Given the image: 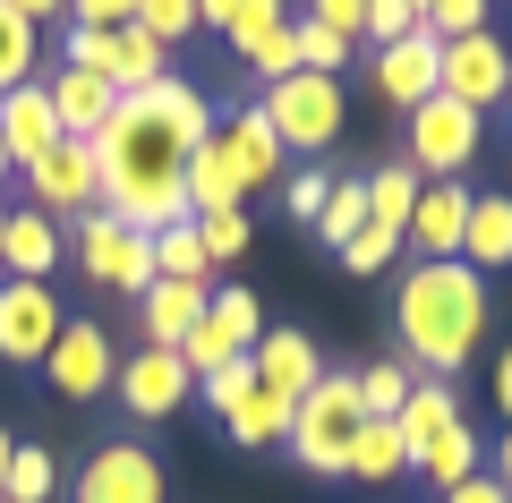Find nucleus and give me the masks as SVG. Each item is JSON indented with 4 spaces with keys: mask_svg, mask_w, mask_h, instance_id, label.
Here are the masks:
<instances>
[{
    "mask_svg": "<svg viewBox=\"0 0 512 503\" xmlns=\"http://www.w3.org/2000/svg\"><path fill=\"white\" fill-rule=\"evenodd\" d=\"M214 137V103L188 77L137 86L111 103L103 137H94V171H103V205L137 231L188 222V154Z\"/></svg>",
    "mask_w": 512,
    "mask_h": 503,
    "instance_id": "1",
    "label": "nucleus"
},
{
    "mask_svg": "<svg viewBox=\"0 0 512 503\" xmlns=\"http://www.w3.org/2000/svg\"><path fill=\"white\" fill-rule=\"evenodd\" d=\"M393 342H402V359L419 376L453 384L478 359V342H487V282L461 256L453 265H410L393 282Z\"/></svg>",
    "mask_w": 512,
    "mask_h": 503,
    "instance_id": "2",
    "label": "nucleus"
},
{
    "mask_svg": "<svg viewBox=\"0 0 512 503\" xmlns=\"http://www.w3.org/2000/svg\"><path fill=\"white\" fill-rule=\"evenodd\" d=\"M367 427V410H359V384H350V367H325V376L308 384V393L291 401V461L299 469H316V478H342V461H350V435Z\"/></svg>",
    "mask_w": 512,
    "mask_h": 503,
    "instance_id": "3",
    "label": "nucleus"
},
{
    "mask_svg": "<svg viewBox=\"0 0 512 503\" xmlns=\"http://www.w3.org/2000/svg\"><path fill=\"white\" fill-rule=\"evenodd\" d=\"M256 111H265V128H274L282 154H325V145L342 137V120H350V86L342 77L291 69L282 86H256Z\"/></svg>",
    "mask_w": 512,
    "mask_h": 503,
    "instance_id": "4",
    "label": "nucleus"
},
{
    "mask_svg": "<svg viewBox=\"0 0 512 503\" xmlns=\"http://www.w3.org/2000/svg\"><path fill=\"white\" fill-rule=\"evenodd\" d=\"M77 265H86V282L146 299L154 290V231H137V222H120L111 205H94V214L77 222Z\"/></svg>",
    "mask_w": 512,
    "mask_h": 503,
    "instance_id": "5",
    "label": "nucleus"
},
{
    "mask_svg": "<svg viewBox=\"0 0 512 503\" xmlns=\"http://www.w3.org/2000/svg\"><path fill=\"white\" fill-rule=\"evenodd\" d=\"M478 145H487V120H478V111H461L453 94H427L419 111H410V171H419V180H461V171H470L478 162Z\"/></svg>",
    "mask_w": 512,
    "mask_h": 503,
    "instance_id": "6",
    "label": "nucleus"
},
{
    "mask_svg": "<svg viewBox=\"0 0 512 503\" xmlns=\"http://www.w3.org/2000/svg\"><path fill=\"white\" fill-rule=\"evenodd\" d=\"M26 205L52 222H86L103 205V171H94V145L86 137H60L43 162H26Z\"/></svg>",
    "mask_w": 512,
    "mask_h": 503,
    "instance_id": "7",
    "label": "nucleus"
},
{
    "mask_svg": "<svg viewBox=\"0 0 512 503\" xmlns=\"http://www.w3.org/2000/svg\"><path fill=\"white\" fill-rule=\"evenodd\" d=\"M69 503H163V461H154L137 435H120V444H94L86 461H77Z\"/></svg>",
    "mask_w": 512,
    "mask_h": 503,
    "instance_id": "8",
    "label": "nucleus"
},
{
    "mask_svg": "<svg viewBox=\"0 0 512 503\" xmlns=\"http://www.w3.org/2000/svg\"><path fill=\"white\" fill-rule=\"evenodd\" d=\"M111 376H120V359H111V333L94 316H69L60 324V342L43 350V384H52L60 401H103Z\"/></svg>",
    "mask_w": 512,
    "mask_h": 503,
    "instance_id": "9",
    "label": "nucleus"
},
{
    "mask_svg": "<svg viewBox=\"0 0 512 503\" xmlns=\"http://www.w3.org/2000/svg\"><path fill=\"white\" fill-rule=\"evenodd\" d=\"M60 324H69V307H60L52 282H9L0 273V359L9 367H43V350L60 342Z\"/></svg>",
    "mask_w": 512,
    "mask_h": 503,
    "instance_id": "10",
    "label": "nucleus"
},
{
    "mask_svg": "<svg viewBox=\"0 0 512 503\" xmlns=\"http://www.w3.org/2000/svg\"><path fill=\"white\" fill-rule=\"evenodd\" d=\"M436 94H453V103H461V111H478V120H487L495 103H512V52L495 43V26H487V35H461V43H444Z\"/></svg>",
    "mask_w": 512,
    "mask_h": 503,
    "instance_id": "11",
    "label": "nucleus"
},
{
    "mask_svg": "<svg viewBox=\"0 0 512 503\" xmlns=\"http://www.w3.org/2000/svg\"><path fill=\"white\" fill-rule=\"evenodd\" d=\"M214 162H222V180L239 188V197H256L265 180H282V145H274V128H265V111L256 103H239V111H214Z\"/></svg>",
    "mask_w": 512,
    "mask_h": 503,
    "instance_id": "12",
    "label": "nucleus"
},
{
    "mask_svg": "<svg viewBox=\"0 0 512 503\" xmlns=\"http://www.w3.org/2000/svg\"><path fill=\"white\" fill-rule=\"evenodd\" d=\"M120 410L137 418V427H154V418H171L188 393H197V376L180 367V350H137V359H120Z\"/></svg>",
    "mask_w": 512,
    "mask_h": 503,
    "instance_id": "13",
    "label": "nucleus"
},
{
    "mask_svg": "<svg viewBox=\"0 0 512 503\" xmlns=\"http://www.w3.org/2000/svg\"><path fill=\"white\" fill-rule=\"evenodd\" d=\"M470 197H478L470 180H427L419 205H410L402 248H419V265H453L461 256V222H470Z\"/></svg>",
    "mask_w": 512,
    "mask_h": 503,
    "instance_id": "14",
    "label": "nucleus"
},
{
    "mask_svg": "<svg viewBox=\"0 0 512 503\" xmlns=\"http://www.w3.org/2000/svg\"><path fill=\"white\" fill-rule=\"evenodd\" d=\"M436 69H444V43L427 35V26H419V35H402L393 52H376L367 86H376V103H393V111L410 120V111H419L427 94H436Z\"/></svg>",
    "mask_w": 512,
    "mask_h": 503,
    "instance_id": "15",
    "label": "nucleus"
},
{
    "mask_svg": "<svg viewBox=\"0 0 512 503\" xmlns=\"http://www.w3.org/2000/svg\"><path fill=\"white\" fill-rule=\"evenodd\" d=\"M248 367H256V384H265L274 401H299L316 376H325V359H316V342L299 333V324H265V342L248 350Z\"/></svg>",
    "mask_w": 512,
    "mask_h": 503,
    "instance_id": "16",
    "label": "nucleus"
},
{
    "mask_svg": "<svg viewBox=\"0 0 512 503\" xmlns=\"http://www.w3.org/2000/svg\"><path fill=\"white\" fill-rule=\"evenodd\" d=\"M0 145H9V162H43L60 145V120H52V94H43V77H26L18 94H0Z\"/></svg>",
    "mask_w": 512,
    "mask_h": 503,
    "instance_id": "17",
    "label": "nucleus"
},
{
    "mask_svg": "<svg viewBox=\"0 0 512 503\" xmlns=\"http://www.w3.org/2000/svg\"><path fill=\"white\" fill-rule=\"evenodd\" d=\"M453 427H461V401H453V384H436V376H419V384H410V401L393 410V435H402L410 469H419V461H427V452H436Z\"/></svg>",
    "mask_w": 512,
    "mask_h": 503,
    "instance_id": "18",
    "label": "nucleus"
},
{
    "mask_svg": "<svg viewBox=\"0 0 512 503\" xmlns=\"http://www.w3.org/2000/svg\"><path fill=\"white\" fill-rule=\"evenodd\" d=\"M60 265V222L35 205H9V231H0V273L9 282H52Z\"/></svg>",
    "mask_w": 512,
    "mask_h": 503,
    "instance_id": "19",
    "label": "nucleus"
},
{
    "mask_svg": "<svg viewBox=\"0 0 512 503\" xmlns=\"http://www.w3.org/2000/svg\"><path fill=\"white\" fill-rule=\"evenodd\" d=\"M43 94H52V120H60V137H86V145L103 137L111 103H120V94H111L94 69H52V77H43Z\"/></svg>",
    "mask_w": 512,
    "mask_h": 503,
    "instance_id": "20",
    "label": "nucleus"
},
{
    "mask_svg": "<svg viewBox=\"0 0 512 503\" xmlns=\"http://www.w3.org/2000/svg\"><path fill=\"white\" fill-rule=\"evenodd\" d=\"M205 299H214V282H154L146 299H137V316H146V350H180L188 333L205 324Z\"/></svg>",
    "mask_w": 512,
    "mask_h": 503,
    "instance_id": "21",
    "label": "nucleus"
},
{
    "mask_svg": "<svg viewBox=\"0 0 512 503\" xmlns=\"http://www.w3.org/2000/svg\"><path fill=\"white\" fill-rule=\"evenodd\" d=\"M461 265H470L478 282L512 265V197H495V188H478V197H470V222H461Z\"/></svg>",
    "mask_w": 512,
    "mask_h": 503,
    "instance_id": "22",
    "label": "nucleus"
},
{
    "mask_svg": "<svg viewBox=\"0 0 512 503\" xmlns=\"http://www.w3.org/2000/svg\"><path fill=\"white\" fill-rule=\"evenodd\" d=\"M222 435H231L239 452H274L282 435H291V401H274L265 384H256L248 401H231V410H222Z\"/></svg>",
    "mask_w": 512,
    "mask_h": 503,
    "instance_id": "23",
    "label": "nucleus"
},
{
    "mask_svg": "<svg viewBox=\"0 0 512 503\" xmlns=\"http://www.w3.org/2000/svg\"><path fill=\"white\" fill-rule=\"evenodd\" d=\"M419 188H427V180L410 171V162H376V171H367V222L402 239V231H410V205H419Z\"/></svg>",
    "mask_w": 512,
    "mask_h": 503,
    "instance_id": "24",
    "label": "nucleus"
},
{
    "mask_svg": "<svg viewBox=\"0 0 512 503\" xmlns=\"http://www.w3.org/2000/svg\"><path fill=\"white\" fill-rule=\"evenodd\" d=\"M103 77H111V94L163 86V77H171V69H163V43H154L146 26H111V69H103Z\"/></svg>",
    "mask_w": 512,
    "mask_h": 503,
    "instance_id": "25",
    "label": "nucleus"
},
{
    "mask_svg": "<svg viewBox=\"0 0 512 503\" xmlns=\"http://www.w3.org/2000/svg\"><path fill=\"white\" fill-rule=\"evenodd\" d=\"M402 469H410V452H402V435H393V418H367V427L350 435V461H342V478L384 486V478H402Z\"/></svg>",
    "mask_w": 512,
    "mask_h": 503,
    "instance_id": "26",
    "label": "nucleus"
},
{
    "mask_svg": "<svg viewBox=\"0 0 512 503\" xmlns=\"http://www.w3.org/2000/svg\"><path fill=\"white\" fill-rule=\"evenodd\" d=\"M154 282H214V256H205V239H197V214L154 231Z\"/></svg>",
    "mask_w": 512,
    "mask_h": 503,
    "instance_id": "27",
    "label": "nucleus"
},
{
    "mask_svg": "<svg viewBox=\"0 0 512 503\" xmlns=\"http://www.w3.org/2000/svg\"><path fill=\"white\" fill-rule=\"evenodd\" d=\"M478 469H487V452H478L470 418H461V427H453V435H444V444H436V452L419 461V478L436 486V495H453V486H461V478H478Z\"/></svg>",
    "mask_w": 512,
    "mask_h": 503,
    "instance_id": "28",
    "label": "nucleus"
},
{
    "mask_svg": "<svg viewBox=\"0 0 512 503\" xmlns=\"http://www.w3.org/2000/svg\"><path fill=\"white\" fill-rule=\"evenodd\" d=\"M350 384H359V410L367 418H393L410 401V384H419V367H410V359H367Z\"/></svg>",
    "mask_w": 512,
    "mask_h": 503,
    "instance_id": "29",
    "label": "nucleus"
},
{
    "mask_svg": "<svg viewBox=\"0 0 512 503\" xmlns=\"http://www.w3.org/2000/svg\"><path fill=\"white\" fill-rule=\"evenodd\" d=\"M308 231H316V239H325V248H333V256H342V248H350V239H359V231H367V180H333V197H325V214H316V222H308Z\"/></svg>",
    "mask_w": 512,
    "mask_h": 503,
    "instance_id": "30",
    "label": "nucleus"
},
{
    "mask_svg": "<svg viewBox=\"0 0 512 503\" xmlns=\"http://www.w3.org/2000/svg\"><path fill=\"white\" fill-rule=\"evenodd\" d=\"M60 495V461L43 444H18L9 452V486H0V503H52Z\"/></svg>",
    "mask_w": 512,
    "mask_h": 503,
    "instance_id": "31",
    "label": "nucleus"
},
{
    "mask_svg": "<svg viewBox=\"0 0 512 503\" xmlns=\"http://www.w3.org/2000/svg\"><path fill=\"white\" fill-rule=\"evenodd\" d=\"M239 60H248V77L256 86H282V77L299 69V43H291V26H265V35H248V43H231Z\"/></svg>",
    "mask_w": 512,
    "mask_h": 503,
    "instance_id": "32",
    "label": "nucleus"
},
{
    "mask_svg": "<svg viewBox=\"0 0 512 503\" xmlns=\"http://www.w3.org/2000/svg\"><path fill=\"white\" fill-rule=\"evenodd\" d=\"M26 77H35V26L0 0V94H18Z\"/></svg>",
    "mask_w": 512,
    "mask_h": 503,
    "instance_id": "33",
    "label": "nucleus"
},
{
    "mask_svg": "<svg viewBox=\"0 0 512 503\" xmlns=\"http://www.w3.org/2000/svg\"><path fill=\"white\" fill-rule=\"evenodd\" d=\"M291 43H299V69L308 77H342V60L359 52V43H342L333 26H316V18H291Z\"/></svg>",
    "mask_w": 512,
    "mask_h": 503,
    "instance_id": "34",
    "label": "nucleus"
},
{
    "mask_svg": "<svg viewBox=\"0 0 512 503\" xmlns=\"http://www.w3.org/2000/svg\"><path fill=\"white\" fill-rule=\"evenodd\" d=\"M205 316H214L239 350H256V342H265V307H256V290H214V299H205Z\"/></svg>",
    "mask_w": 512,
    "mask_h": 503,
    "instance_id": "35",
    "label": "nucleus"
},
{
    "mask_svg": "<svg viewBox=\"0 0 512 503\" xmlns=\"http://www.w3.org/2000/svg\"><path fill=\"white\" fill-rule=\"evenodd\" d=\"M197 239H205V256H214V273L239 265V256H248V205H231V214H197Z\"/></svg>",
    "mask_w": 512,
    "mask_h": 503,
    "instance_id": "36",
    "label": "nucleus"
},
{
    "mask_svg": "<svg viewBox=\"0 0 512 503\" xmlns=\"http://www.w3.org/2000/svg\"><path fill=\"white\" fill-rule=\"evenodd\" d=\"M427 35L436 43H461V35H487V0H427Z\"/></svg>",
    "mask_w": 512,
    "mask_h": 503,
    "instance_id": "37",
    "label": "nucleus"
},
{
    "mask_svg": "<svg viewBox=\"0 0 512 503\" xmlns=\"http://www.w3.org/2000/svg\"><path fill=\"white\" fill-rule=\"evenodd\" d=\"M137 26H146V35L171 52V43L197 35V0H137Z\"/></svg>",
    "mask_w": 512,
    "mask_h": 503,
    "instance_id": "38",
    "label": "nucleus"
},
{
    "mask_svg": "<svg viewBox=\"0 0 512 503\" xmlns=\"http://www.w3.org/2000/svg\"><path fill=\"white\" fill-rule=\"evenodd\" d=\"M402 35H419V9H410V0H367V26H359V43L393 52Z\"/></svg>",
    "mask_w": 512,
    "mask_h": 503,
    "instance_id": "39",
    "label": "nucleus"
},
{
    "mask_svg": "<svg viewBox=\"0 0 512 503\" xmlns=\"http://www.w3.org/2000/svg\"><path fill=\"white\" fill-rule=\"evenodd\" d=\"M325 197H333V171H325V162H308V171H291V180H282L291 222H316V214H325Z\"/></svg>",
    "mask_w": 512,
    "mask_h": 503,
    "instance_id": "40",
    "label": "nucleus"
},
{
    "mask_svg": "<svg viewBox=\"0 0 512 503\" xmlns=\"http://www.w3.org/2000/svg\"><path fill=\"white\" fill-rule=\"evenodd\" d=\"M60 69H94V77H103V69H111V35L69 26V35H60ZM103 86H111V77H103Z\"/></svg>",
    "mask_w": 512,
    "mask_h": 503,
    "instance_id": "41",
    "label": "nucleus"
},
{
    "mask_svg": "<svg viewBox=\"0 0 512 503\" xmlns=\"http://www.w3.org/2000/svg\"><path fill=\"white\" fill-rule=\"evenodd\" d=\"M393 256H402V239H393V231H376V222H367V231H359V239H350V248H342V265H350V273H384V265H393Z\"/></svg>",
    "mask_w": 512,
    "mask_h": 503,
    "instance_id": "42",
    "label": "nucleus"
},
{
    "mask_svg": "<svg viewBox=\"0 0 512 503\" xmlns=\"http://www.w3.org/2000/svg\"><path fill=\"white\" fill-rule=\"evenodd\" d=\"M197 393L214 401V418H222V410H231V401H248V393H256V367H248V359H231V367H214V376H205Z\"/></svg>",
    "mask_w": 512,
    "mask_h": 503,
    "instance_id": "43",
    "label": "nucleus"
},
{
    "mask_svg": "<svg viewBox=\"0 0 512 503\" xmlns=\"http://www.w3.org/2000/svg\"><path fill=\"white\" fill-rule=\"evenodd\" d=\"M69 26H94V35H111V26H137V0H69Z\"/></svg>",
    "mask_w": 512,
    "mask_h": 503,
    "instance_id": "44",
    "label": "nucleus"
},
{
    "mask_svg": "<svg viewBox=\"0 0 512 503\" xmlns=\"http://www.w3.org/2000/svg\"><path fill=\"white\" fill-rule=\"evenodd\" d=\"M308 18H316V26H333L342 43H359V26H367V0H316Z\"/></svg>",
    "mask_w": 512,
    "mask_h": 503,
    "instance_id": "45",
    "label": "nucleus"
},
{
    "mask_svg": "<svg viewBox=\"0 0 512 503\" xmlns=\"http://www.w3.org/2000/svg\"><path fill=\"white\" fill-rule=\"evenodd\" d=\"M265 26H291V9H282V0H239V26H231V43L265 35Z\"/></svg>",
    "mask_w": 512,
    "mask_h": 503,
    "instance_id": "46",
    "label": "nucleus"
},
{
    "mask_svg": "<svg viewBox=\"0 0 512 503\" xmlns=\"http://www.w3.org/2000/svg\"><path fill=\"white\" fill-rule=\"evenodd\" d=\"M436 503H512V495H504V478H495V469H478V478H461L453 495H436Z\"/></svg>",
    "mask_w": 512,
    "mask_h": 503,
    "instance_id": "47",
    "label": "nucleus"
},
{
    "mask_svg": "<svg viewBox=\"0 0 512 503\" xmlns=\"http://www.w3.org/2000/svg\"><path fill=\"white\" fill-rule=\"evenodd\" d=\"M197 26H222V35H231V26H239V0H197Z\"/></svg>",
    "mask_w": 512,
    "mask_h": 503,
    "instance_id": "48",
    "label": "nucleus"
},
{
    "mask_svg": "<svg viewBox=\"0 0 512 503\" xmlns=\"http://www.w3.org/2000/svg\"><path fill=\"white\" fill-rule=\"evenodd\" d=\"M9 9H18L26 26H43V18H69V0H9Z\"/></svg>",
    "mask_w": 512,
    "mask_h": 503,
    "instance_id": "49",
    "label": "nucleus"
},
{
    "mask_svg": "<svg viewBox=\"0 0 512 503\" xmlns=\"http://www.w3.org/2000/svg\"><path fill=\"white\" fill-rule=\"evenodd\" d=\"M495 478H504V495H512V427H504V444H495Z\"/></svg>",
    "mask_w": 512,
    "mask_h": 503,
    "instance_id": "50",
    "label": "nucleus"
},
{
    "mask_svg": "<svg viewBox=\"0 0 512 503\" xmlns=\"http://www.w3.org/2000/svg\"><path fill=\"white\" fill-rule=\"evenodd\" d=\"M9 452H18V435H9V427H0V486H9Z\"/></svg>",
    "mask_w": 512,
    "mask_h": 503,
    "instance_id": "51",
    "label": "nucleus"
},
{
    "mask_svg": "<svg viewBox=\"0 0 512 503\" xmlns=\"http://www.w3.org/2000/svg\"><path fill=\"white\" fill-rule=\"evenodd\" d=\"M9 180H18V162H9V145H0V188H9Z\"/></svg>",
    "mask_w": 512,
    "mask_h": 503,
    "instance_id": "52",
    "label": "nucleus"
},
{
    "mask_svg": "<svg viewBox=\"0 0 512 503\" xmlns=\"http://www.w3.org/2000/svg\"><path fill=\"white\" fill-rule=\"evenodd\" d=\"M0 231H9V197H0Z\"/></svg>",
    "mask_w": 512,
    "mask_h": 503,
    "instance_id": "53",
    "label": "nucleus"
},
{
    "mask_svg": "<svg viewBox=\"0 0 512 503\" xmlns=\"http://www.w3.org/2000/svg\"><path fill=\"white\" fill-rule=\"evenodd\" d=\"M410 9H419V18H427V0H410Z\"/></svg>",
    "mask_w": 512,
    "mask_h": 503,
    "instance_id": "54",
    "label": "nucleus"
}]
</instances>
